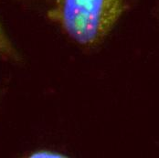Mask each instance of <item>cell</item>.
I'll return each mask as SVG.
<instances>
[{
    "mask_svg": "<svg viewBox=\"0 0 159 158\" xmlns=\"http://www.w3.org/2000/svg\"><path fill=\"white\" fill-rule=\"evenodd\" d=\"M30 157L34 158H59V157H65L61 153L58 152H54V151H50V150H38L35 151L30 154Z\"/></svg>",
    "mask_w": 159,
    "mask_h": 158,
    "instance_id": "3957f363",
    "label": "cell"
},
{
    "mask_svg": "<svg viewBox=\"0 0 159 158\" xmlns=\"http://www.w3.org/2000/svg\"><path fill=\"white\" fill-rule=\"evenodd\" d=\"M0 57L5 60L19 61L20 56L0 25Z\"/></svg>",
    "mask_w": 159,
    "mask_h": 158,
    "instance_id": "7a4b0ae2",
    "label": "cell"
},
{
    "mask_svg": "<svg viewBox=\"0 0 159 158\" xmlns=\"http://www.w3.org/2000/svg\"><path fill=\"white\" fill-rule=\"evenodd\" d=\"M126 0H56L48 16L77 44L94 47L110 33Z\"/></svg>",
    "mask_w": 159,
    "mask_h": 158,
    "instance_id": "6da1fadb",
    "label": "cell"
}]
</instances>
